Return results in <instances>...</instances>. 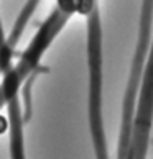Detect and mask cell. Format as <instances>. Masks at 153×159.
Masks as SVG:
<instances>
[{"mask_svg":"<svg viewBox=\"0 0 153 159\" xmlns=\"http://www.w3.org/2000/svg\"><path fill=\"white\" fill-rule=\"evenodd\" d=\"M151 25H153V0H143L142 5V18H140V33L138 43L135 51L130 79H128L125 100H123V125H122V138H120V159L127 157L128 148H130V136H132V123L135 113V98L138 93V85L142 82L143 74V62L148 52L150 39H151Z\"/></svg>","mask_w":153,"mask_h":159,"instance_id":"obj_1","label":"cell"},{"mask_svg":"<svg viewBox=\"0 0 153 159\" xmlns=\"http://www.w3.org/2000/svg\"><path fill=\"white\" fill-rule=\"evenodd\" d=\"M140 90L135 118L132 123V136H130V148H128V159H145L146 149H148L150 129L153 120V43L150 46V56L146 62L143 80L140 82ZM125 157V159H127Z\"/></svg>","mask_w":153,"mask_h":159,"instance_id":"obj_2","label":"cell"},{"mask_svg":"<svg viewBox=\"0 0 153 159\" xmlns=\"http://www.w3.org/2000/svg\"><path fill=\"white\" fill-rule=\"evenodd\" d=\"M18 84H20V75L17 70H12L5 75L3 79V84H2V92H3V97L10 100L17 95V92H18Z\"/></svg>","mask_w":153,"mask_h":159,"instance_id":"obj_3","label":"cell"},{"mask_svg":"<svg viewBox=\"0 0 153 159\" xmlns=\"http://www.w3.org/2000/svg\"><path fill=\"white\" fill-rule=\"evenodd\" d=\"M56 2H58L60 11H63L64 15L76 13L79 10V5H81V0H56Z\"/></svg>","mask_w":153,"mask_h":159,"instance_id":"obj_4","label":"cell"},{"mask_svg":"<svg viewBox=\"0 0 153 159\" xmlns=\"http://www.w3.org/2000/svg\"><path fill=\"white\" fill-rule=\"evenodd\" d=\"M8 62H10V51L5 48V51H2V54H0V66L7 67Z\"/></svg>","mask_w":153,"mask_h":159,"instance_id":"obj_5","label":"cell"},{"mask_svg":"<svg viewBox=\"0 0 153 159\" xmlns=\"http://www.w3.org/2000/svg\"><path fill=\"white\" fill-rule=\"evenodd\" d=\"M8 129V120L3 115H0V134H3Z\"/></svg>","mask_w":153,"mask_h":159,"instance_id":"obj_6","label":"cell"}]
</instances>
